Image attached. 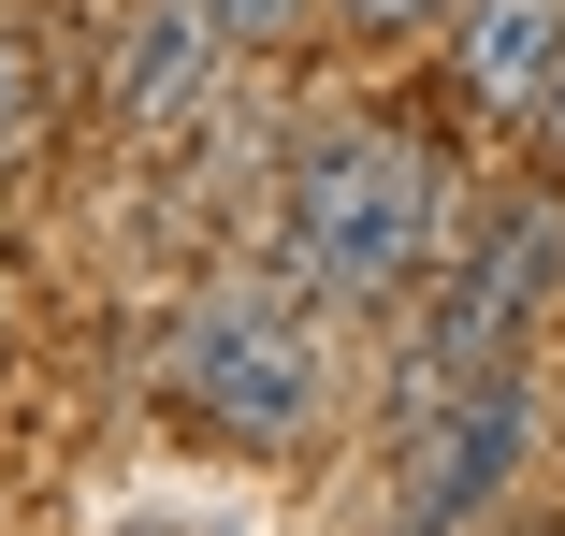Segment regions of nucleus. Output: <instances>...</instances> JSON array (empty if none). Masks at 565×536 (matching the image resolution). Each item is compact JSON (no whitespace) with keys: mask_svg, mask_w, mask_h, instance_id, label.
Here are the masks:
<instances>
[{"mask_svg":"<svg viewBox=\"0 0 565 536\" xmlns=\"http://www.w3.org/2000/svg\"><path fill=\"white\" fill-rule=\"evenodd\" d=\"M290 247L333 304H392L435 261V160L406 131H319L290 160Z\"/></svg>","mask_w":565,"mask_h":536,"instance_id":"obj_1","label":"nucleus"},{"mask_svg":"<svg viewBox=\"0 0 565 536\" xmlns=\"http://www.w3.org/2000/svg\"><path fill=\"white\" fill-rule=\"evenodd\" d=\"M551 276H565V218H551V203H493V218L449 247V276H435V304H420V334H406L392 420H420V406H449V392H493L508 349L536 334Z\"/></svg>","mask_w":565,"mask_h":536,"instance_id":"obj_2","label":"nucleus"},{"mask_svg":"<svg viewBox=\"0 0 565 536\" xmlns=\"http://www.w3.org/2000/svg\"><path fill=\"white\" fill-rule=\"evenodd\" d=\"M160 392L203 420V436L276 450V436H305V406H319V334H305V304H290V290L233 276V290H203V304L174 319Z\"/></svg>","mask_w":565,"mask_h":536,"instance_id":"obj_3","label":"nucleus"},{"mask_svg":"<svg viewBox=\"0 0 565 536\" xmlns=\"http://www.w3.org/2000/svg\"><path fill=\"white\" fill-rule=\"evenodd\" d=\"M522 392L493 377V392H449V406H420L406 420V479H392V536H449L465 507H493V479L522 464Z\"/></svg>","mask_w":565,"mask_h":536,"instance_id":"obj_4","label":"nucleus"},{"mask_svg":"<svg viewBox=\"0 0 565 536\" xmlns=\"http://www.w3.org/2000/svg\"><path fill=\"white\" fill-rule=\"evenodd\" d=\"M217 73V15L203 0H131L117 15V58H102V117L117 131H174Z\"/></svg>","mask_w":565,"mask_h":536,"instance_id":"obj_5","label":"nucleus"},{"mask_svg":"<svg viewBox=\"0 0 565 536\" xmlns=\"http://www.w3.org/2000/svg\"><path fill=\"white\" fill-rule=\"evenodd\" d=\"M551 73H565V15L551 0H479L465 15V101L479 117H536Z\"/></svg>","mask_w":565,"mask_h":536,"instance_id":"obj_6","label":"nucleus"},{"mask_svg":"<svg viewBox=\"0 0 565 536\" xmlns=\"http://www.w3.org/2000/svg\"><path fill=\"white\" fill-rule=\"evenodd\" d=\"M30 131H44V44H30V30H0V160H15Z\"/></svg>","mask_w":565,"mask_h":536,"instance_id":"obj_7","label":"nucleus"},{"mask_svg":"<svg viewBox=\"0 0 565 536\" xmlns=\"http://www.w3.org/2000/svg\"><path fill=\"white\" fill-rule=\"evenodd\" d=\"M203 15H217V44H247V30H290L305 0H203Z\"/></svg>","mask_w":565,"mask_h":536,"instance_id":"obj_8","label":"nucleus"},{"mask_svg":"<svg viewBox=\"0 0 565 536\" xmlns=\"http://www.w3.org/2000/svg\"><path fill=\"white\" fill-rule=\"evenodd\" d=\"M363 30H420V15H449V0H349Z\"/></svg>","mask_w":565,"mask_h":536,"instance_id":"obj_9","label":"nucleus"},{"mask_svg":"<svg viewBox=\"0 0 565 536\" xmlns=\"http://www.w3.org/2000/svg\"><path fill=\"white\" fill-rule=\"evenodd\" d=\"M536 146H551V160H565V73H551V101H536Z\"/></svg>","mask_w":565,"mask_h":536,"instance_id":"obj_10","label":"nucleus"}]
</instances>
